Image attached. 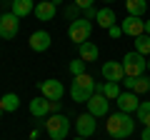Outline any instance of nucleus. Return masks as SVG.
Returning a JSON list of instances; mask_svg holds the SVG:
<instances>
[{
  "label": "nucleus",
  "instance_id": "nucleus-28",
  "mask_svg": "<svg viewBox=\"0 0 150 140\" xmlns=\"http://www.w3.org/2000/svg\"><path fill=\"white\" fill-rule=\"evenodd\" d=\"M120 83H123V85L128 88V90H133V85H135V78H128V75H125V78H123Z\"/></svg>",
  "mask_w": 150,
  "mask_h": 140
},
{
  "label": "nucleus",
  "instance_id": "nucleus-14",
  "mask_svg": "<svg viewBox=\"0 0 150 140\" xmlns=\"http://www.w3.org/2000/svg\"><path fill=\"white\" fill-rule=\"evenodd\" d=\"M10 13L18 18H28L30 13H35V3L33 0H10Z\"/></svg>",
  "mask_w": 150,
  "mask_h": 140
},
{
  "label": "nucleus",
  "instance_id": "nucleus-22",
  "mask_svg": "<svg viewBox=\"0 0 150 140\" xmlns=\"http://www.w3.org/2000/svg\"><path fill=\"white\" fill-rule=\"evenodd\" d=\"M138 120L143 123V128H150V103H140V108H138Z\"/></svg>",
  "mask_w": 150,
  "mask_h": 140
},
{
  "label": "nucleus",
  "instance_id": "nucleus-27",
  "mask_svg": "<svg viewBox=\"0 0 150 140\" xmlns=\"http://www.w3.org/2000/svg\"><path fill=\"white\" fill-rule=\"evenodd\" d=\"M75 5H78V8H83V10H88V8H93V5H95V0H75Z\"/></svg>",
  "mask_w": 150,
  "mask_h": 140
},
{
  "label": "nucleus",
  "instance_id": "nucleus-29",
  "mask_svg": "<svg viewBox=\"0 0 150 140\" xmlns=\"http://www.w3.org/2000/svg\"><path fill=\"white\" fill-rule=\"evenodd\" d=\"M95 18H98V10L95 8H88L85 10V20H95Z\"/></svg>",
  "mask_w": 150,
  "mask_h": 140
},
{
  "label": "nucleus",
  "instance_id": "nucleus-1",
  "mask_svg": "<svg viewBox=\"0 0 150 140\" xmlns=\"http://www.w3.org/2000/svg\"><path fill=\"white\" fill-rule=\"evenodd\" d=\"M133 130H135V120L130 118V113H112V115H108V120H105V133L110 135L112 140H125V138H130L133 135Z\"/></svg>",
  "mask_w": 150,
  "mask_h": 140
},
{
  "label": "nucleus",
  "instance_id": "nucleus-19",
  "mask_svg": "<svg viewBox=\"0 0 150 140\" xmlns=\"http://www.w3.org/2000/svg\"><path fill=\"white\" fill-rule=\"evenodd\" d=\"M125 8H128V15L143 18L148 10V0H125Z\"/></svg>",
  "mask_w": 150,
  "mask_h": 140
},
{
  "label": "nucleus",
  "instance_id": "nucleus-20",
  "mask_svg": "<svg viewBox=\"0 0 150 140\" xmlns=\"http://www.w3.org/2000/svg\"><path fill=\"white\" fill-rule=\"evenodd\" d=\"M98 25L103 28V30H105V28H112L115 25V13L110 10V8H103V10H98Z\"/></svg>",
  "mask_w": 150,
  "mask_h": 140
},
{
  "label": "nucleus",
  "instance_id": "nucleus-12",
  "mask_svg": "<svg viewBox=\"0 0 150 140\" xmlns=\"http://www.w3.org/2000/svg\"><path fill=\"white\" fill-rule=\"evenodd\" d=\"M120 28H123V35L138 38V35H143V33H145V20H140V18H135V15H128Z\"/></svg>",
  "mask_w": 150,
  "mask_h": 140
},
{
  "label": "nucleus",
  "instance_id": "nucleus-35",
  "mask_svg": "<svg viewBox=\"0 0 150 140\" xmlns=\"http://www.w3.org/2000/svg\"><path fill=\"white\" fill-rule=\"evenodd\" d=\"M3 113H5V110H3V108H0V118H3Z\"/></svg>",
  "mask_w": 150,
  "mask_h": 140
},
{
  "label": "nucleus",
  "instance_id": "nucleus-23",
  "mask_svg": "<svg viewBox=\"0 0 150 140\" xmlns=\"http://www.w3.org/2000/svg\"><path fill=\"white\" fill-rule=\"evenodd\" d=\"M150 90V80L145 75H140V78H135V85H133V93L138 95V93H148Z\"/></svg>",
  "mask_w": 150,
  "mask_h": 140
},
{
  "label": "nucleus",
  "instance_id": "nucleus-9",
  "mask_svg": "<svg viewBox=\"0 0 150 140\" xmlns=\"http://www.w3.org/2000/svg\"><path fill=\"white\" fill-rule=\"evenodd\" d=\"M95 115H90V113H83V115H78V120H75V130H78V135L80 138H90L93 133H95Z\"/></svg>",
  "mask_w": 150,
  "mask_h": 140
},
{
  "label": "nucleus",
  "instance_id": "nucleus-25",
  "mask_svg": "<svg viewBox=\"0 0 150 140\" xmlns=\"http://www.w3.org/2000/svg\"><path fill=\"white\" fill-rule=\"evenodd\" d=\"M78 10H80V8H78V5L73 3V5H68V8H65V15H68L70 20H78Z\"/></svg>",
  "mask_w": 150,
  "mask_h": 140
},
{
  "label": "nucleus",
  "instance_id": "nucleus-32",
  "mask_svg": "<svg viewBox=\"0 0 150 140\" xmlns=\"http://www.w3.org/2000/svg\"><path fill=\"white\" fill-rule=\"evenodd\" d=\"M145 35H150V20H145Z\"/></svg>",
  "mask_w": 150,
  "mask_h": 140
},
{
  "label": "nucleus",
  "instance_id": "nucleus-24",
  "mask_svg": "<svg viewBox=\"0 0 150 140\" xmlns=\"http://www.w3.org/2000/svg\"><path fill=\"white\" fill-rule=\"evenodd\" d=\"M70 73L73 75H83L85 73V60H73L70 63Z\"/></svg>",
  "mask_w": 150,
  "mask_h": 140
},
{
  "label": "nucleus",
  "instance_id": "nucleus-30",
  "mask_svg": "<svg viewBox=\"0 0 150 140\" xmlns=\"http://www.w3.org/2000/svg\"><path fill=\"white\" fill-rule=\"evenodd\" d=\"M58 110H60V100H50V113H58Z\"/></svg>",
  "mask_w": 150,
  "mask_h": 140
},
{
  "label": "nucleus",
  "instance_id": "nucleus-38",
  "mask_svg": "<svg viewBox=\"0 0 150 140\" xmlns=\"http://www.w3.org/2000/svg\"><path fill=\"white\" fill-rule=\"evenodd\" d=\"M105 3H112V0H105Z\"/></svg>",
  "mask_w": 150,
  "mask_h": 140
},
{
  "label": "nucleus",
  "instance_id": "nucleus-2",
  "mask_svg": "<svg viewBox=\"0 0 150 140\" xmlns=\"http://www.w3.org/2000/svg\"><path fill=\"white\" fill-rule=\"evenodd\" d=\"M93 93H95V80H93V75H88V73L75 75L73 85H70V98H73L75 103H88L93 98Z\"/></svg>",
  "mask_w": 150,
  "mask_h": 140
},
{
  "label": "nucleus",
  "instance_id": "nucleus-21",
  "mask_svg": "<svg viewBox=\"0 0 150 140\" xmlns=\"http://www.w3.org/2000/svg\"><path fill=\"white\" fill-rule=\"evenodd\" d=\"M135 53H140V55H145V58H148L150 55V35H138V38H135Z\"/></svg>",
  "mask_w": 150,
  "mask_h": 140
},
{
  "label": "nucleus",
  "instance_id": "nucleus-8",
  "mask_svg": "<svg viewBox=\"0 0 150 140\" xmlns=\"http://www.w3.org/2000/svg\"><path fill=\"white\" fill-rule=\"evenodd\" d=\"M85 105H88V113L95 115V118H105L108 110H110V108H108V98L100 95V93H93V98L85 103Z\"/></svg>",
  "mask_w": 150,
  "mask_h": 140
},
{
  "label": "nucleus",
  "instance_id": "nucleus-7",
  "mask_svg": "<svg viewBox=\"0 0 150 140\" xmlns=\"http://www.w3.org/2000/svg\"><path fill=\"white\" fill-rule=\"evenodd\" d=\"M115 103H118V110H120V113H138V108H140V100H138V95H135L133 90L120 93Z\"/></svg>",
  "mask_w": 150,
  "mask_h": 140
},
{
  "label": "nucleus",
  "instance_id": "nucleus-15",
  "mask_svg": "<svg viewBox=\"0 0 150 140\" xmlns=\"http://www.w3.org/2000/svg\"><path fill=\"white\" fill-rule=\"evenodd\" d=\"M30 113L35 115V118H45V115H50V100L48 98H33L30 100Z\"/></svg>",
  "mask_w": 150,
  "mask_h": 140
},
{
  "label": "nucleus",
  "instance_id": "nucleus-17",
  "mask_svg": "<svg viewBox=\"0 0 150 140\" xmlns=\"http://www.w3.org/2000/svg\"><path fill=\"white\" fill-rule=\"evenodd\" d=\"M55 10H58V8H55L50 0H48V3H38V5H35V18H38V20H53Z\"/></svg>",
  "mask_w": 150,
  "mask_h": 140
},
{
  "label": "nucleus",
  "instance_id": "nucleus-13",
  "mask_svg": "<svg viewBox=\"0 0 150 140\" xmlns=\"http://www.w3.org/2000/svg\"><path fill=\"white\" fill-rule=\"evenodd\" d=\"M50 43H53V38H50L45 30H35L30 35V48L35 50V53H45V50L50 48Z\"/></svg>",
  "mask_w": 150,
  "mask_h": 140
},
{
  "label": "nucleus",
  "instance_id": "nucleus-4",
  "mask_svg": "<svg viewBox=\"0 0 150 140\" xmlns=\"http://www.w3.org/2000/svg\"><path fill=\"white\" fill-rule=\"evenodd\" d=\"M145 68H148V58L145 55H140V53H125V58H123V70H125V75L128 78H140V75H145Z\"/></svg>",
  "mask_w": 150,
  "mask_h": 140
},
{
  "label": "nucleus",
  "instance_id": "nucleus-6",
  "mask_svg": "<svg viewBox=\"0 0 150 140\" xmlns=\"http://www.w3.org/2000/svg\"><path fill=\"white\" fill-rule=\"evenodd\" d=\"M18 28H20V18L18 15H13V13L0 15V38L3 40H13L18 35Z\"/></svg>",
  "mask_w": 150,
  "mask_h": 140
},
{
  "label": "nucleus",
  "instance_id": "nucleus-34",
  "mask_svg": "<svg viewBox=\"0 0 150 140\" xmlns=\"http://www.w3.org/2000/svg\"><path fill=\"white\" fill-rule=\"evenodd\" d=\"M75 140H88V138H80V135H78V138H75Z\"/></svg>",
  "mask_w": 150,
  "mask_h": 140
},
{
  "label": "nucleus",
  "instance_id": "nucleus-31",
  "mask_svg": "<svg viewBox=\"0 0 150 140\" xmlns=\"http://www.w3.org/2000/svg\"><path fill=\"white\" fill-rule=\"evenodd\" d=\"M140 140H150V128H143V135H140Z\"/></svg>",
  "mask_w": 150,
  "mask_h": 140
},
{
  "label": "nucleus",
  "instance_id": "nucleus-3",
  "mask_svg": "<svg viewBox=\"0 0 150 140\" xmlns=\"http://www.w3.org/2000/svg\"><path fill=\"white\" fill-rule=\"evenodd\" d=\"M45 133H48L50 140H65L68 133H70V120L65 115H60V113L48 115V120H45Z\"/></svg>",
  "mask_w": 150,
  "mask_h": 140
},
{
  "label": "nucleus",
  "instance_id": "nucleus-18",
  "mask_svg": "<svg viewBox=\"0 0 150 140\" xmlns=\"http://www.w3.org/2000/svg\"><path fill=\"white\" fill-rule=\"evenodd\" d=\"M0 108L5 110V113H15V110L20 108V98H18L15 93H5V95L0 98Z\"/></svg>",
  "mask_w": 150,
  "mask_h": 140
},
{
  "label": "nucleus",
  "instance_id": "nucleus-26",
  "mask_svg": "<svg viewBox=\"0 0 150 140\" xmlns=\"http://www.w3.org/2000/svg\"><path fill=\"white\" fill-rule=\"evenodd\" d=\"M108 35H110V38H120V35H123V28H120V25L108 28Z\"/></svg>",
  "mask_w": 150,
  "mask_h": 140
},
{
  "label": "nucleus",
  "instance_id": "nucleus-10",
  "mask_svg": "<svg viewBox=\"0 0 150 140\" xmlns=\"http://www.w3.org/2000/svg\"><path fill=\"white\" fill-rule=\"evenodd\" d=\"M103 78H105L108 83H120L125 78L123 63H118V60H108V63L103 65Z\"/></svg>",
  "mask_w": 150,
  "mask_h": 140
},
{
  "label": "nucleus",
  "instance_id": "nucleus-33",
  "mask_svg": "<svg viewBox=\"0 0 150 140\" xmlns=\"http://www.w3.org/2000/svg\"><path fill=\"white\" fill-rule=\"evenodd\" d=\"M50 3H53L55 8H58V5H63V0H50Z\"/></svg>",
  "mask_w": 150,
  "mask_h": 140
},
{
  "label": "nucleus",
  "instance_id": "nucleus-37",
  "mask_svg": "<svg viewBox=\"0 0 150 140\" xmlns=\"http://www.w3.org/2000/svg\"><path fill=\"white\" fill-rule=\"evenodd\" d=\"M40 3H48V0H40Z\"/></svg>",
  "mask_w": 150,
  "mask_h": 140
},
{
  "label": "nucleus",
  "instance_id": "nucleus-36",
  "mask_svg": "<svg viewBox=\"0 0 150 140\" xmlns=\"http://www.w3.org/2000/svg\"><path fill=\"white\" fill-rule=\"evenodd\" d=\"M148 70H150V58H148Z\"/></svg>",
  "mask_w": 150,
  "mask_h": 140
},
{
  "label": "nucleus",
  "instance_id": "nucleus-11",
  "mask_svg": "<svg viewBox=\"0 0 150 140\" xmlns=\"http://www.w3.org/2000/svg\"><path fill=\"white\" fill-rule=\"evenodd\" d=\"M40 93H43V98H48V100H60V98L65 95V88L60 80H43L40 83Z\"/></svg>",
  "mask_w": 150,
  "mask_h": 140
},
{
  "label": "nucleus",
  "instance_id": "nucleus-16",
  "mask_svg": "<svg viewBox=\"0 0 150 140\" xmlns=\"http://www.w3.org/2000/svg\"><path fill=\"white\" fill-rule=\"evenodd\" d=\"M78 53H80V60H85V63H95L98 60V55H100V50H98V45L95 43H83V45H78Z\"/></svg>",
  "mask_w": 150,
  "mask_h": 140
},
{
  "label": "nucleus",
  "instance_id": "nucleus-5",
  "mask_svg": "<svg viewBox=\"0 0 150 140\" xmlns=\"http://www.w3.org/2000/svg\"><path fill=\"white\" fill-rule=\"evenodd\" d=\"M90 33H93V23L85 20V18H78V20H73V23H70V28H68V35H70V40H73L75 45L88 43Z\"/></svg>",
  "mask_w": 150,
  "mask_h": 140
}]
</instances>
